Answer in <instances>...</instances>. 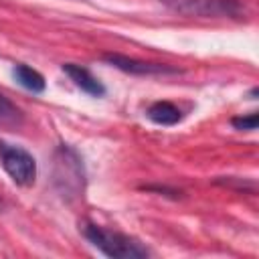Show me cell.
I'll return each mask as SVG.
<instances>
[{"mask_svg": "<svg viewBox=\"0 0 259 259\" xmlns=\"http://www.w3.org/2000/svg\"><path fill=\"white\" fill-rule=\"evenodd\" d=\"M83 235L93 247H97L103 255L113 257V259H140V257L150 255V251L136 239L121 235V233L107 231L93 223L83 225Z\"/></svg>", "mask_w": 259, "mask_h": 259, "instance_id": "1", "label": "cell"}, {"mask_svg": "<svg viewBox=\"0 0 259 259\" xmlns=\"http://www.w3.org/2000/svg\"><path fill=\"white\" fill-rule=\"evenodd\" d=\"M170 10L196 18H243L247 8L241 0H160Z\"/></svg>", "mask_w": 259, "mask_h": 259, "instance_id": "2", "label": "cell"}, {"mask_svg": "<svg viewBox=\"0 0 259 259\" xmlns=\"http://www.w3.org/2000/svg\"><path fill=\"white\" fill-rule=\"evenodd\" d=\"M55 184L63 196H79L83 192V164L75 150L61 146L55 154Z\"/></svg>", "mask_w": 259, "mask_h": 259, "instance_id": "3", "label": "cell"}, {"mask_svg": "<svg viewBox=\"0 0 259 259\" xmlns=\"http://www.w3.org/2000/svg\"><path fill=\"white\" fill-rule=\"evenodd\" d=\"M0 160L6 170V174L18 184V186H30L36 178V162L30 152H26L20 146L0 144Z\"/></svg>", "mask_w": 259, "mask_h": 259, "instance_id": "4", "label": "cell"}, {"mask_svg": "<svg viewBox=\"0 0 259 259\" xmlns=\"http://www.w3.org/2000/svg\"><path fill=\"white\" fill-rule=\"evenodd\" d=\"M103 59L109 65H113L119 71L130 73V75H174V73H180V69H176V67L144 63V61H138V59H132L125 55H117V53H107V55H103Z\"/></svg>", "mask_w": 259, "mask_h": 259, "instance_id": "5", "label": "cell"}, {"mask_svg": "<svg viewBox=\"0 0 259 259\" xmlns=\"http://www.w3.org/2000/svg\"><path fill=\"white\" fill-rule=\"evenodd\" d=\"M63 71H65V73L69 75V79H71L81 91H85L87 95L101 97V95L105 93L103 83H101L95 75H91L89 69H85V67H81V65H75V63H65V65H63Z\"/></svg>", "mask_w": 259, "mask_h": 259, "instance_id": "6", "label": "cell"}, {"mask_svg": "<svg viewBox=\"0 0 259 259\" xmlns=\"http://www.w3.org/2000/svg\"><path fill=\"white\" fill-rule=\"evenodd\" d=\"M148 119L158 123V125H174L182 119V113L176 105H172L170 101H156L148 107L146 111Z\"/></svg>", "mask_w": 259, "mask_h": 259, "instance_id": "7", "label": "cell"}, {"mask_svg": "<svg viewBox=\"0 0 259 259\" xmlns=\"http://www.w3.org/2000/svg\"><path fill=\"white\" fill-rule=\"evenodd\" d=\"M12 75H14L16 83L20 87H24L26 91H30V93H42L45 91V77L38 71H34L32 67L20 63L12 69Z\"/></svg>", "mask_w": 259, "mask_h": 259, "instance_id": "8", "label": "cell"}, {"mask_svg": "<svg viewBox=\"0 0 259 259\" xmlns=\"http://www.w3.org/2000/svg\"><path fill=\"white\" fill-rule=\"evenodd\" d=\"M22 123V113L20 109L0 93V125L4 127H16Z\"/></svg>", "mask_w": 259, "mask_h": 259, "instance_id": "9", "label": "cell"}, {"mask_svg": "<svg viewBox=\"0 0 259 259\" xmlns=\"http://www.w3.org/2000/svg\"><path fill=\"white\" fill-rule=\"evenodd\" d=\"M233 127L235 130H245V132H253L257 130V113H247V115H239V117H233L231 119Z\"/></svg>", "mask_w": 259, "mask_h": 259, "instance_id": "10", "label": "cell"}]
</instances>
